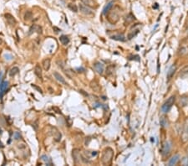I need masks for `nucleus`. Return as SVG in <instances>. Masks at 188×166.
Returning <instances> with one entry per match:
<instances>
[{
    "mask_svg": "<svg viewBox=\"0 0 188 166\" xmlns=\"http://www.w3.org/2000/svg\"><path fill=\"white\" fill-rule=\"evenodd\" d=\"M94 69L95 70V71L97 73L102 74L104 70H105V66H104V65L102 64V63H100V62H96V63L94 64Z\"/></svg>",
    "mask_w": 188,
    "mask_h": 166,
    "instance_id": "9",
    "label": "nucleus"
},
{
    "mask_svg": "<svg viewBox=\"0 0 188 166\" xmlns=\"http://www.w3.org/2000/svg\"><path fill=\"white\" fill-rule=\"evenodd\" d=\"M181 165H188V156L187 157H184L181 159Z\"/></svg>",
    "mask_w": 188,
    "mask_h": 166,
    "instance_id": "27",
    "label": "nucleus"
},
{
    "mask_svg": "<svg viewBox=\"0 0 188 166\" xmlns=\"http://www.w3.org/2000/svg\"><path fill=\"white\" fill-rule=\"evenodd\" d=\"M180 104H181L182 107L188 106V97H182L180 99Z\"/></svg>",
    "mask_w": 188,
    "mask_h": 166,
    "instance_id": "23",
    "label": "nucleus"
},
{
    "mask_svg": "<svg viewBox=\"0 0 188 166\" xmlns=\"http://www.w3.org/2000/svg\"><path fill=\"white\" fill-rule=\"evenodd\" d=\"M13 136H14V139H19L21 138V135H20V133H19V132H15L14 134H13Z\"/></svg>",
    "mask_w": 188,
    "mask_h": 166,
    "instance_id": "28",
    "label": "nucleus"
},
{
    "mask_svg": "<svg viewBox=\"0 0 188 166\" xmlns=\"http://www.w3.org/2000/svg\"><path fill=\"white\" fill-rule=\"evenodd\" d=\"M35 32H37L38 34H41L42 33V29H41L40 26L37 25H34L31 26L30 29H29L28 35H32L33 33H35Z\"/></svg>",
    "mask_w": 188,
    "mask_h": 166,
    "instance_id": "8",
    "label": "nucleus"
},
{
    "mask_svg": "<svg viewBox=\"0 0 188 166\" xmlns=\"http://www.w3.org/2000/svg\"><path fill=\"white\" fill-rule=\"evenodd\" d=\"M113 4H114V2H113V1H111L110 3H108L107 5H106V6L104 8V9H103V13H104V14H106V13H108V12L110 11V9L113 7Z\"/></svg>",
    "mask_w": 188,
    "mask_h": 166,
    "instance_id": "18",
    "label": "nucleus"
},
{
    "mask_svg": "<svg viewBox=\"0 0 188 166\" xmlns=\"http://www.w3.org/2000/svg\"><path fill=\"white\" fill-rule=\"evenodd\" d=\"M79 11L83 13V14H85V15L89 16V15H93V14H94V12H93V10L91 9V8H89V7L86 6V5H85L84 3H79Z\"/></svg>",
    "mask_w": 188,
    "mask_h": 166,
    "instance_id": "3",
    "label": "nucleus"
},
{
    "mask_svg": "<svg viewBox=\"0 0 188 166\" xmlns=\"http://www.w3.org/2000/svg\"><path fill=\"white\" fill-rule=\"evenodd\" d=\"M113 155H114V151L111 148H107L105 149L102 158H101V161L104 165H108L111 163V161L112 160Z\"/></svg>",
    "mask_w": 188,
    "mask_h": 166,
    "instance_id": "1",
    "label": "nucleus"
},
{
    "mask_svg": "<svg viewBox=\"0 0 188 166\" xmlns=\"http://www.w3.org/2000/svg\"><path fill=\"white\" fill-rule=\"evenodd\" d=\"M68 7H69V9H70L71 11H73V12H75V13H77V12H78V7H77L75 4H73V3H69Z\"/></svg>",
    "mask_w": 188,
    "mask_h": 166,
    "instance_id": "25",
    "label": "nucleus"
},
{
    "mask_svg": "<svg viewBox=\"0 0 188 166\" xmlns=\"http://www.w3.org/2000/svg\"><path fill=\"white\" fill-rule=\"evenodd\" d=\"M160 124L162 128H166L168 126V122H167V120L165 117H162L160 118Z\"/></svg>",
    "mask_w": 188,
    "mask_h": 166,
    "instance_id": "22",
    "label": "nucleus"
},
{
    "mask_svg": "<svg viewBox=\"0 0 188 166\" xmlns=\"http://www.w3.org/2000/svg\"><path fill=\"white\" fill-rule=\"evenodd\" d=\"M2 42H3V40H2V39H0V44H2Z\"/></svg>",
    "mask_w": 188,
    "mask_h": 166,
    "instance_id": "32",
    "label": "nucleus"
},
{
    "mask_svg": "<svg viewBox=\"0 0 188 166\" xmlns=\"http://www.w3.org/2000/svg\"><path fill=\"white\" fill-rule=\"evenodd\" d=\"M5 19L8 22L9 25H10L11 26H14L16 25V19H14V17L13 16L12 14L10 13H5Z\"/></svg>",
    "mask_w": 188,
    "mask_h": 166,
    "instance_id": "6",
    "label": "nucleus"
},
{
    "mask_svg": "<svg viewBox=\"0 0 188 166\" xmlns=\"http://www.w3.org/2000/svg\"><path fill=\"white\" fill-rule=\"evenodd\" d=\"M175 69H176V67H175V65H171V66L170 67L169 71H167V79H168V80H170L171 77L174 76V74H175Z\"/></svg>",
    "mask_w": 188,
    "mask_h": 166,
    "instance_id": "13",
    "label": "nucleus"
},
{
    "mask_svg": "<svg viewBox=\"0 0 188 166\" xmlns=\"http://www.w3.org/2000/svg\"><path fill=\"white\" fill-rule=\"evenodd\" d=\"M180 77L182 78V79H185V78H188V66L184 67L181 72H180Z\"/></svg>",
    "mask_w": 188,
    "mask_h": 166,
    "instance_id": "15",
    "label": "nucleus"
},
{
    "mask_svg": "<svg viewBox=\"0 0 188 166\" xmlns=\"http://www.w3.org/2000/svg\"><path fill=\"white\" fill-rule=\"evenodd\" d=\"M4 57H5V59L6 60H8V61H10V60H12L13 56L11 55H9V54H5L4 55Z\"/></svg>",
    "mask_w": 188,
    "mask_h": 166,
    "instance_id": "29",
    "label": "nucleus"
},
{
    "mask_svg": "<svg viewBox=\"0 0 188 166\" xmlns=\"http://www.w3.org/2000/svg\"><path fill=\"white\" fill-rule=\"evenodd\" d=\"M60 41L61 42L62 45H66L69 44V42H70V39L68 38V36H66V35H61V36L60 37Z\"/></svg>",
    "mask_w": 188,
    "mask_h": 166,
    "instance_id": "19",
    "label": "nucleus"
},
{
    "mask_svg": "<svg viewBox=\"0 0 188 166\" xmlns=\"http://www.w3.org/2000/svg\"><path fill=\"white\" fill-rule=\"evenodd\" d=\"M32 87H33V88H34V89L37 90L38 92H40V93H43V91H42L41 88H39V87H37L36 85H32Z\"/></svg>",
    "mask_w": 188,
    "mask_h": 166,
    "instance_id": "30",
    "label": "nucleus"
},
{
    "mask_svg": "<svg viewBox=\"0 0 188 166\" xmlns=\"http://www.w3.org/2000/svg\"><path fill=\"white\" fill-rule=\"evenodd\" d=\"M24 20L25 21H29V20H31L32 19V18H33V13L31 11H29V10H28V11H26L24 13Z\"/></svg>",
    "mask_w": 188,
    "mask_h": 166,
    "instance_id": "21",
    "label": "nucleus"
},
{
    "mask_svg": "<svg viewBox=\"0 0 188 166\" xmlns=\"http://www.w3.org/2000/svg\"><path fill=\"white\" fill-rule=\"evenodd\" d=\"M43 67H44V69L45 70V71H49L50 68V60L48 58V59H44V61H43Z\"/></svg>",
    "mask_w": 188,
    "mask_h": 166,
    "instance_id": "17",
    "label": "nucleus"
},
{
    "mask_svg": "<svg viewBox=\"0 0 188 166\" xmlns=\"http://www.w3.org/2000/svg\"><path fill=\"white\" fill-rule=\"evenodd\" d=\"M41 159H42L44 162H45L47 165H51V164H50V161H51V160H50V159L47 155H42V156H41Z\"/></svg>",
    "mask_w": 188,
    "mask_h": 166,
    "instance_id": "26",
    "label": "nucleus"
},
{
    "mask_svg": "<svg viewBox=\"0 0 188 166\" xmlns=\"http://www.w3.org/2000/svg\"><path fill=\"white\" fill-rule=\"evenodd\" d=\"M181 140L183 143H186L188 141V118L186 119L184 123V127L181 133Z\"/></svg>",
    "mask_w": 188,
    "mask_h": 166,
    "instance_id": "4",
    "label": "nucleus"
},
{
    "mask_svg": "<svg viewBox=\"0 0 188 166\" xmlns=\"http://www.w3.org/2000/svg\"><path fill=\"white\" fill-rule=\"evenodd\" d=\"M111 39L114 40H118V41H125V37L123 35H115L111 36Z\"/></svg>",
    "mask_w": 188,
    "mask_h": 166,
    "instance_id": "20",
    "label": "nucleus"
},
{
    "mask_svg": "<svg viewBox=\"0 0 188 166\" xmlns=\"http://www.w3.org/2000/svg\"><path fill=\"white\" fill-rule=\"evenodd\" d=\"M175 96H171V97H170L167 99V101L165 102L162 105V111L163 113H168L171 110V108L172 107V106H173V104L175 102Z\"/></svg>",
    "mask_w": 188,
    "mask_h": 166,
    "instance_id": "2",
    "label": "nucleus"
},
{
    "mask_svg": "<svg viewBox=\"0 0 188 166\" xmlns=\"http://www.w3.org/2000/svg\"><path fill=\"white\" fill-rule=\"evenodd\" d=\"M8 87H9V82L6 81H3L2 84H1V86H0V97H3V95L5 93V91H7Z\"/></svg>",
    "mask_w": 188,
    "mask_h": 166,
    "instance_id": "10",
    "label": "nucleus"
},
{
    "mask_svg": "<svg viewBox=\"0 0 188 166\" xmlns=\"http://www.w3.org/2000/svg\"><path fill=\"white\" fill-rule=\"evenodd\" d=\"M171 151V143L169 142H165L164 144L162 145V154L165 156Z\"/></svg>",
    "mask_w": 188,
    "mask_h": 166,
    "instance_id": "5",
    "label": "nucleus"
},
{
    "mask_svg": "<svg viewBox=\"0 0 188 166\" xmlns=\"http://www.w3.org/2000/svg\"><path fill=\"white\" fill-rule=\"evenodd\" d=\"M18 72H19V68L16 67V66H14V67H13L12 69L10 70V71H9V76H10V77H14L16 74H18Z\"/></svg>",
    "mask_w": 188,
    "mask_h": 166,
    "instance_id": "24",
    "label": "nucleus"
},
{
    "mask_svg": "<svg viewBox=\"0 0 188 166\" xmlns=\"http://www.w3.org/2000/svg\"><path fill=\"white\" fill-rule=\"evenodd\" d=\"M53 75H54V78H55L59 82H60V83H62V84H65V83H66L64 78V77H63L59 72H57V71H54Z\"/></svg>",
    "mask_w": 188,
    "mask_h": 166,
    "instance_id": "12",
    "label": "nucleus"
},
{
    "mask_svg": "<svg viewBox=\"0 0 188 166\" xmlns=\"http://www.w3.org/2000/svg\"><path fill=\"white\" fill-rule=\"evenodd\" d=\"M187 154H188V148H187Z\"/></svg>",
    "mask_w": 188,
    "mask_h": 166,
    "instance_id": "33",
    "label": "nucleus"
},
{
    "mask_svg": "<svg viewBox=\"0 0 188 166\" xmlns=\"http://www.w3.org/2000/svg\"><path fill=\"white\" fill-rule=\"evenodd\" d=\"M2 80H3V74H2V72H0V86H1V84H2Z\"/></svg>",
    "mask_w": 188,
    "mask_h": 166,
    "instance_id": "31",
    "label": "nucleus"
},
{
    "mask_svg": "<svg viewBox=\"0 0 188 166\" xmlns=\"http://www.w3.org/2000/svg\"><path fill=\"white\" fill-rule=\"evenodd\" d=\"M179 160H180V155H179V154H175V155H174V156L169 160V162H168V165L170 166L175 165L178 163Z\"/></svg>",
    "mask_w": 188,
    "mask_h": 166,
    "instance_id": "11",
    "label": "nucleus"
},
{
    "mask_svg": "<svg viewBox=\"0 0 188 166\" xmlns=\"http://www.w3.org/2000/svg\"><path fill=\"white\" fill-rule=\"evenodd\" d=\"M34 73L39 79L42 80V69L39 65H36L34 67Z\"/></svg>",
    "mask_w": 188,
    "mask_h": 166,
    "instance_id": "14",
    "label": "nucleus"
},
{
    "mask_svg": "<svg viewBox=\"0 0 188 166\" xmlns=\"http://www.w3.org/2000/svg\"><path fill=\"white\" fill-rule=\"evenodd\" d=\"M85 5H86L89 8H93L95 6V2L94 0H80Z\"/></svg>",
    "mask_w": 188,
    "mask_h": 166,
    "instance_id": "16",
    "label": "nucleus"
},
{
    "mask_svg": "<svg viewBox=\"0 0 188 166\" xmlns=\"http://www.w3.org/2000/svg\"><path fill=\"white\" fill-rule=\"evenodd\" d=\"M72 156H73V159H74L75 164H78L80 161V153H79V150L78 149H73Z\"/></svg>",
    "mask_w": 188,
    "mask_h": 166,
    "instance_id": "7",
    "label": "nucleus"
}]
</instances>
